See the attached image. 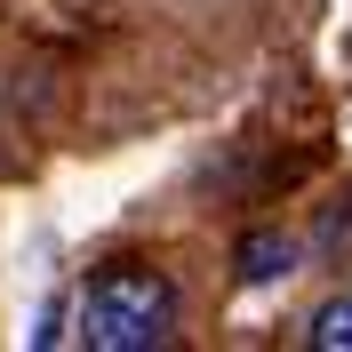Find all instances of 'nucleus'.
Listing matches in <instances>:
<instances>
[{
  "instance_id": "obj_1",
  "label": "nucleus",
  "mask_w": 352,
  "mask_h": 352,
  "mask_svg": "<svg viewBox=\"0 0 352 352\" xmlns=\"http://www.w3.org/2000/svg\"><path fill=\"white\" fill-rule=\"evenodd\" d=\"M176 336V280L144 256L96 264L72 296V344L88 352H160Z\"/></svg>"
},
{
  "instance_id": "obj_2",
  "label": "nucleus",
  "mask_w": 352,
  "mask_h": 352,
  "mask_svg": "<svg viewBox=\"0 0 352 352\" xmlns=\"http://www.w3.org/2000/svg\"><path fill=\"white\" fill-rule=\"evenodd\" d=\"M296 256H305V248L288 241V232H248V241L232 248V280L241 288H272V280L296 272Z\"/></svg>"
},
{
  "instance_id": "obj_3",
  "label": "nucleus",
  "mask_w": 352,
  "mask_h": 352,
  "mask_svg": "<svg viewBox=\"0 0 352 352\" xmlns=\"http://www.w3.org/2000/svg\"><path fill=\"white\" fill-rule=\"evenodd\" d=\"M305 344L312 352H352V296H329V305L305 320Z\"/></svg>"
}]
</instances>
